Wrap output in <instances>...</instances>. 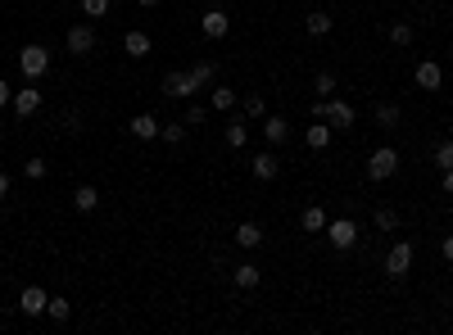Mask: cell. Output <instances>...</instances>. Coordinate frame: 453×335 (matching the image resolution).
<instances>
[{
	"instance_id": "cell-27",
	"label": "cell",
	"mask_w": 453,
	"mask_h": 335,
	"mask_svg": "<svg viewBox=\"0 0 453 335\" xmlns=\"http://www.w3.org/2000/svg\"><path fill=\"white\" fill-rule=\"evenodd\" d=\"M245 118H267V100H263V95L259 91H250V95H245Z\"/></svg>"
},
{
	"instance_id": "cell-29",
	"label": "cell",
	"mask_w": 453,
	"mask_h": 335,
	"mask_svg": "<svg viewBox=\"0 0 453 335\" xmlns=\"http://www.w3.org/2000/svg\"><path fill=\"white\" fill-rule=\"evenodd\" d=\"M159 136H164L168 145H181V141H186V122H181V118H177V122H164V127H159Z\"/></svg>"
},
{
	"instance_id": "cell-1",
	"label": "cell",
	"mask_w": 453,
	"mask_h": 335,
	"mask_svg": "<svg viewBox=\"0 0 453 335\" xmlns=\"http://www.w3.org/2000/svg\"><path fill=\"white\" fill-rule=\"evenodd\" d=\"M399 172V150L395 145H376L372 154H367V181H390Z\"/></svg>"
},
{
	"instance_id": "cell-25",
	"label": "cell",
	"mask_w": 453,
	"mask_h": 335,
	"mask_svg": "<svg viewBox=\"0 0 453 335\" xmlns=\"http://www.w3.org/2000/svg\"><path fill=\"white\" fill-rule=\"evenodd\" d=\"M186 73H191V82H195V91H200V86H204V82H213V73H218V64H213V59H200V64H191Z\"/></svg>"
},
{
	"instance_id": "cell-2",
	"label": "cell",
	"mask_w": 453,
	"mask_h": 335,
	"mask_svg": "<svg viewBox=\"0 0 453 335\" xmlns=\"http://www.w3.org/2000/svg\"><path fill=\"white\" fill-rule=\"evenodd\" d=\"M18 73H23V78H28V82H41L46 78V73H50V50H46V46H23V50H18Z\"/></svg>"
},
{
	"instance_id": "cell-35",
	"label": "cell",
	"mask_w": 453,
	"mask_h": 335,
	"mask_svg": "<svg viewBox=\"0 0 453 335\" xmlns=\"http://www.w3.org/2000/svg\"><path fill=\"white\" fill-rule=\"evenodd\" d=\"M23 172H28L32 181H41V177H46V159H28V164H23Z\"/></svg>"
},
{
	"instance_id": "cell-9",
	"label": "cell",
	"mask_w": 453,
	"mask_h": 335,
	"mask_svg": "<svg viewBox=\"0 0 453 335\" xmlns=\"http://www.w3.org/2000/svg\"><path fill=\"white\" fill-rule=\"evenodd\" d=\"M64 46H68V50L82 59V55H91V50H95V32L87 28V23H73V28H68V36H64Z\"/></svg>"
},
{
	"instance_id": "cell-16",
	"label": "cell",
	"mask_w": 453,
	"mask_h": 335,
	"mask_svg": "<svg viewBox=\"0 0 453 335\" xmlns=\"http://www.w3.org/2000/svg\"><path fill=\"white\" fill-rule=\"evenodd\" d=\"M399 118H403V114H399V105H395V100H385V105H376V109H372V122H376L381 132H395V127H399Z\"/></svg>"
},
{
	"instance_id": "cell-31",
	"label": "cell",
	"mask_w": 453,
	"mask_h": 335,
	"mask_svg": "<svg viewBox=\"0 0 453 335\" xmlns=\"http://www.w3.org/2000/svg\"><path fill=\"white\" fill-rule=\"evenodd\" d=\"M372 222H376V231H395L399 227V213H395V208H376Z\"/></svg>"
},
{
	"instance_id": "cell-41",
	"label": "cell",
	"mask_w": 453,
	"mask_h": 335,
	"mask_svg": "<svg viewBox=\"0 0 453 335\" xmlns=\"http://www.w3.org/2000/svg\"><path fill=\"white\" fill-rule=\"evenodd\" d=\"M137 5H141V9H154V5H159V0H137Z\"/></svg>"
},
{
	"instance_id": "cell-22",
	"label": "cell",
	"mask_w": 453,
	"mask_h": 335,
	"mask_svg": "<svg viewBox=\"0 0 453 335\" xmlns=\"http://www.w3.org/2000/svg\"><path fill=\"white\" fill-rule=\"evenodd\" d=\"M95 204H100V191H95V186H78V191H73V208H78V213H91Z\"/></svg>"
},
{
	"instance_id": "cell-19",
	"label": "cell",
	"mask_w": 453,
	"mask_h": 335,
	"mask_svg": "<svg viewBox=\"0 0 453 335\" xmlns=\"http://www.w3.org/2000/svg\"><path fill=\"white\" fill-rule=\"evenodd\" d=\"M304 28H309V36H326L336 28V14H326V9H313L309 18H304Z\"/></svg>"
},
{
	"instance_id": "cell-34",
	"label": "cell",
	"mask_w": 453,
	"mask_h": 335,
	"mask_svg": "<svg viewBox=\"0 0 453 335\" xmlns=\"http://www.w3.org/2000/svg\"><path fill=\"white\" fill-rule=\"evenodd\" d=\"M204 118H209V109H204V105H191V109H186V118H181V122H186V127H200Z\"/></svg>"
},
{
	"instance_id": "cell-38",
	"label": "cell",
	"mask_w": 453,
	"mask_h": 335,
	"mask_svg": "<svg viewBox=\"0 0 453 335\" xmlns=\"http://www.w3.org/2000/svg\"><path fill=\"white\" fill-rule=\"evenodd\" d=\"M439 250H444V258H449V263H453V231L444 235V245H439Z\"/></svg>"
},
{
	"instance_id": "cell-37",
	"label": "cell",
	"mask_w": 453,
	"mask_h": 335,
	"mask_svg": "<svg viewBox=\"0 0 453 335\" xmlns=\"http://www.w3.org/2000/svg\"><path fill=\"white\" fill-rule=\"evenodd\" d=\"M9 100H14V86H9V82H5V78H0V109H5V105H9Z\"/></svg>"
},
{
	"instance_id": "cell-8",
	"label": "cell",
	"mask_w": 453,
	"mask_h": 335,
	"mask_svg": "<svg viewBox=\"0 0 453 335\" xmlns=\"http://www.w3.org/2000/svg\"><path fill=\"white\" fill-rule=\"evenodd\" d=\"M326 122H331L336 132H349L353 122H358V114H353V105H349V100H340V95H331V100H326Z\"/></svg>"
},
{
	"instance_id": "cell-33",
	"label": "cell",
	"mask_w": 453,
	"mask_h": 335,
	"mask_svg": "<svg viewBox=\"0 0 453 335\" xmlns=\"http://www.w3.org/2000/svg\"><path fill=\"white\" fill-rule=\"evenodd\" d=\"M82 14H87V18H105L109 14V0H82Z\"/></svg>"
},
{
	"instance_id": "cell-4",
	"label": "cell",
	"mask_w": 453,
	"mask_h": 335,
	"mask_svg": "<svg viewBox=\"0 0 453 335\" xmlns=\"http://www.w3.org/2000/svg\"><path fill=\"white\" fill-rule=\"evenodd\" d=\"M200 32L209 36V41H223V36L231 32V14H227L223 5H209V9L200 14Z\"/></svg>"
},
{
	"instance_id": "cell-26",
	"label": "cell",
	"mask_w": 453,
	"mask_h": 335,
	"mask_svg": "<svg viewBox=\"0 0 453 335\" xmlns=\"http://www.w3.org/2000/svg\"><path fill=\"white\" fill-rule=\"evenodd\" d=\"M245 141H250V127H245L240 118H231L227 122V145H231V150H245Z\"/></svg>"
},
{
	"instance_id": "cell-42",
	"label": "cell",
	"mask_w": 453,
	"mask_h": 335,
	"mask_svg": "<svg viewBox=\"0 0 453 335\" xmlns=\"http://www.w3.org/2000/svg\"><path fill=\"white\" fill-rule=\"evenodd\" d=\"M449 59H453V41H449Z\"/></svg>"
},
{
	"instance_id": "cell-5",
	"label": "cell",
	"mask_w": 453,
	"mask_h": 335,
	"mask_svg": "<svg viewBox=\"0 0 453 335\" xmlns=\"http://www.w3.org/2000/svg\"><path fill=\"white\" fill-rule=\"evenodd\" d=\"M385 272H390V277H408V272H412V240H395V245H390V254H385Z\"/></svg>"
},
{
	"instance_id": "cell-13",
	"label": "cell",
	"mask_w": 453,
	"mask_h": 335,
	"mask_svg": "<svg viewBox=\"0 0 453 335\" xmlns=\"http://www.w3.org/2000/svg\"><path fill=\"white\" fill-rule=\"evenodd\" d=\"M250 172H254V177H259V181H277V172H281V159H277L272 150H263V154H254Z\"/></svg>"
},
{
	"instance_id": "cell-3",
	"label": "cell",
	"mask_w": 453,
	"mask_h": 335,
	"mask_svg": "<svg viewBox=\"0 0 453 335\" xmlns=\"http://www.w3.org/2000/svg\"><path fill=\"white\" fill-rule=\"evenodd\" d=\"M326 240H331V250H353L358 245V222L353 218H336V222H326Z\"/></svg>"
},
{
	"instance_id": "cell-44",
	"label": "cell",
	"mask_w": 453,
	"mask_h": 335,
	"mask_svg": "<svg viewBox=\"0 0 453 335\" xmlns=\"http://www.w3.org/2000/svg\"><path fill=\"white\" fill-rule=\"evenodd\" d=\"M449 218H453V208H449Z\"/></svg>"
},
{
	"instance_id": "cell-28",
	"label": "cell",
	"mask_w": 453,
	"mask_h": 335,
	"mask_svg": "<svg viewBox=\"0 0 453 335\" xmlns=\"http://www.w3.org/2000/svg\"><path fill=\"white\" fill-rule=\"evenodd\" d=\"M313 91H317V100H331V95H336V73H317Z\"/></svg>"
},
{
	"instance_id": "cell-40",
	"label": "cell",
	"mask_w": 453,
	"mask_h": 335,
	"mask_svg": "<svg viewBox=\"0 0 453 335\" xmlns=\"http://www.w3.org/2000/svg\"><path fill=\"white\" fill-rule=\"evenodd\" d=\"M9 195V172H0V200Z\"/></svg>"
},
{
	"instance_id": "cell-20",
	"label": "cell",
	"mask_w": 453,
	"mask_h": 335,
	"mask_svg": "<svg viewBox=\"0 0 453 335\" xmlns=\"http://www.w3.org/2000/svg\"><path fill=\"white\" fill-rule=\"evenodd\" d=\"M304 141H309V150H326V145H331V122H313V127L304 132Z\"/></svg>"
},
{
	"instance_id": "cell-7",
	"label": "cell",
	"mask_w": 453,
	"mask_h": 335,
	"mask_svg": "<svg viewBox=\"0 0 453 335\" xmlns=\"http://www.w3.org/2000/svg\"><path fill=\"white\" fill-rule=\"evenodd\" d=\"M412 86H417V91H439V86H444V68H439L435 59H422V64L412 68Z\"/></svg>"
},
{
	"instance_id": "cell-12",
	"label": "cell",
	"mask_w": 453,
	"mask_h": 335,
	"mask_svg": "<svg viewBox=\"0 0 453 335\" xmlns=\"http://www.w3.org/2000/svg\"><path fill=\"white\" fill-rule=\"evenodd\" d=\"M164 95H173V100H191V95H195L191 73H168V78H164Z\"/></svg>"
},
{
	"instance_id": "cell-17",
	"label": "cell",
	"mask_w": 453,
	"mask_h": 335,
	"mask_svg": "<svg viewBox=\"0 0 453 335\" xmlns=\"http://www.w3.org/2000/svg\"><path fill=\"white\" fill-rule=\"evenodd\" d=\"M127 127H132V136H137V141H154V136H159V127H164V122H159L154 114H137V118L127 122Z\"/></svg>"
},
{
	"instance_id": "cell-10",
	"label": "cell",
	"mask_w": 453,
	"mask_h": 335,
	"mask_svg": "<svg viewBox=\"0 0 453 335\" xmlns=\"http://www.w3.org/2000/svg\"><path fill=\"white\" fill-rule=\"evenodd\" d=\"M9 105H14V114H18V118H32L36 109H41V91H36V86H18Z\"/></svg>"
},
{
	"instance_id": "cell-21",
	"label": "cell",
	"mask_w": 453,
	"mask_h": 335,
	"mask_svg": "<svg viewBox=\"0 0 453 335\" xmlns=\"http://www.w3.org/2000/svg\"><path fill=\"white\" fill-rule=\"evenodd\" d=\"M46 317H50L55 326H64V321L73 317V304L64 299V294H50V304H46Z\"/></svg>"
},
{
	"instance_id": "cell-39",
	"label": "cell",
	"mask_w": 453,
	"mask_h": 335,
	"mask_svg": "<svg viewBox=\"0 0 453 335\" xmlns=\"http://www.w3.org/2000/svg\"><path fill=\"white\" fill-rule=\"evenodd\" d=\"M439 177H444V195H453V168H449V172H439Z\"/></svg>"
},
{
	"instance_id": "cell-36",
	"label": "cell",
	"mask_w": 453,
	"mask_h": 335,
	"mask_svg": "<svg viewBox=\"0 0 453 335\" xmlns=\"http://www.w3.org/2000/svg\"><path fill=\"white\" fill-rule=\"evenodd\" d=\"M64 127H68V132H82V127H87V122H82V114H78V109H68V118H64Z\"/></svg>"
},
{
	"instance_id": "cell-30",
	"label": "cell",
	"mask_w": 453,
	"mask_h": 335,
	"mask_svg": "<svg viewBox=\"0 0 453 335\" xmlns=\"http://www.w3.org/2000/svg\"><path fill=\"white\" fill-rule=\"evenodd\" d=\"M390 46H412V23H390Z\"/></svg>"
},
{
	"instance_id": "cell-14",
	"label": "cell",
	"mask_w": 453,
	"mask_h": 335,
	"mask_svg": "<svg viewBox=\"0 0 453 335\" xmlns=\"http://www.w3.org/2000/svg\"><path fill=\"white\" fill-rule=\"evenodd\" d=\"M231 281H236L240 290H254V285L263 281V267H259V263H250V258H245V263H236V267H231Z\"/></svg>"
},
{
	"instance_id": "cell-24",
	"label": "cell",
	"mask_w": 453,
	"mask_h": 335,
	"mask_svg": "<svg viewBox=\"0 0 453 335\" xmlns=\"http://www.w3.org/2000/svg\"><path fill=\"white\" fill-rule=\"evenodd\" d=\"M326 222H331V218H326L317 204H313V208H304V213H299V227H304V231H326Z\"/></svg>"
},
{
	"instance_id": "cell-6",
	"label": "cell",
	"mask_w": 453,
	"mask_h": 335,
	"mask_svg": "<svg viewBox=\"0 0 453 335\" xmlns=\"http://www.w3.org/2000/svg\"><path fill=\"white\" fill-rule=\"evenodd\" d=\"M46 304H50L46 285H23V294H18V313L23 317H46Z\"/></svg>"
},
{
	"instance_id": "cell-23",
	"label": "cell",
	"mask_w": 453,
	"mask_h": 335,
	"mask_svg": "<svg viewBox=\"0 0 453 335\" xmlns=\"http://www.w3.org/2000/svg\"><path fill=\"white\" fill-rule=\"evenodd\" d=\"M209 105L218 109V114H231V109H236V86H213Z\"/></svg>"
},
{
	"instance_id": "cell-43",
	"label": "cell",
	"mask_w": 453,
	"mask_h": 335,
	"mask_svg": "<svg viewBox=\"0 0 453 335\" xmlns=\"http://www.w3.org/2000/svg\"><path fill=\"white\" fill-rule=\"evenodd\" d=\"M0 136H5V127H0Z\"/></svg>"
},
{
	"instance_id": "cell-11",
	"label": "cell",
	"mask_w": 453,
	"mask_h": 335,
	"mask_svg": "<svg viewBox=\"0 0 453 335\" xmlns=\"http://www.w3.org/2000/svg\"><path fill=\"white\" fill-rule=\"evenodd\" d=\"M122 50H127V59H145L154 50V41H150V32H141V28H132L127 36H122Z\"/></svg>"
},
{
	"instance_id": "cell-18",
	"label": "cell",
	"mask_w": 453,
	"mask_h": 335,
	"mask_svg": "<svg viewBox=\"0 0 453 335\" xmlns=\"http://www.w3.org/2000/svg\"><path fill=\"white\" fill-rule=\"evenodd\" d=\"M236 245H240V250H259V245H263V227H259V222H240V227H236Z\"/></svg>"
},
{
	"instance_id": "cell-15",
	"label": "cell",
	"mask_w": 453,
	"mask_h": 335,
	"mask_svg": "<svg viewBox=\"0 0 453 335\" xmlns=\"http://www.w3.org/2000/svg\"><path fill=\"white\" fill-rule=\"evenodd\" d=\"M263 141H267V145H286V141H290V122L277 118V114H267V118H263Z\"/></svg>"
},
{
	"instance_id": "cell-32",
	"label": "cell",
	"mask_w": 453,
	"mask_h": 335,
	"mask_svg": "<svg viewBox=\"0 0 453 335\" xmlns=\"http://www.w3.org/2000/svg\"><path fill=\"white\" fill-rule=\"evenodd\" d=\"M435 168H439V172L453 168V141H439V145H435Z\"/></svg>"
}]
</instances>
